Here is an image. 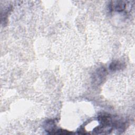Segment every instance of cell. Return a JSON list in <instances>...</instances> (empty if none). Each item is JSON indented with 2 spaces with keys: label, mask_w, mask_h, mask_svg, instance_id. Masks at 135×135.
Instances as JSON below:
<instances>
[{
  "label": "cell",
  "mask_w": 135,
  "mask_h": 135,
  "mask_svg": "<svg viewBox=\"0 0 135 135\" xmlns=\"http://www.w3.org/2000/svg\"><path fill=\"white\" fill-rule=\"evenodd\" d=\"M107 75V70L103 67L98 69L93 75V80L96 84H100L104 80Z\"/></svg>",
  "instance_id": "cell-2"
},
{
  "label": "cell",
  "mask_w": 135,
  "mask_h": 135,
  "mask_svg": "<svg viewBox=\"0 0 135 135\" xmlns=\"http://www.w3.org/2000/svg\"><path fill=\"white\" fill-rule=\"evenodd\" d=\"M72 133V132H69L67 130H63V129H59V130H54L51 134H71Z\"/></svg>",
  "instance_id": "cell-4"
},
{
  "label": "cell",
  "mask_w": 135,
  "mask_h": 135,
  "mask_svg": "<svg viewBox=\"0 0 135 135\" xmlns=\"http://www.w3.org/2000/svg\"><path fill=\"white\" fill-rule=\"evenodd\" d=\"M129 1H111L110 4V9L112 11L122 12L127 7Z\"/></svg>",
  "instance_id": "cell-1"
},
{
  "label": "cell",
  "mask_w": 135,
  "mask_h": 135,
  "mask_svg": "<svg viewBox=\"0 0 135 135\" xmlns=\"http://www.w3.org/2000/svg\"><path fill=\"white\" fill-rule=\"evenodd\" d=\"M122 63L118 61H115L110 63L109 65V69L112 71H115L122 69Z\"/></svg>",
  "instance_id": "cell-3"
}]
</instances>
